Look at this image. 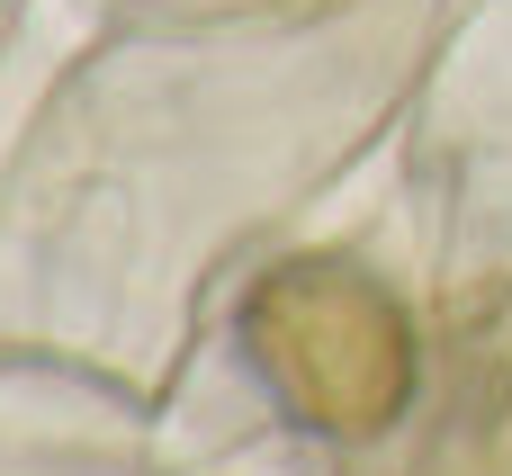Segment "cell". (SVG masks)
<instances>
[{
  "mask_svg": "<svg viewBox=\"0 0 512 476\" xmlns=\"http://www.w3.org/2000/svg\"><path fill=\"white\" fill-rule=\"evenodd\" d=\"M252 360L261 378L297 405V423L315 432H387L414 396V324L405 306L351 270V261H288L252 288L243 306Z\"/></svg>",
  "mask_w": 512,
  "mask_h": 476,
  "instance_id": "1",
  "label": "cell"
}]
</instances>
